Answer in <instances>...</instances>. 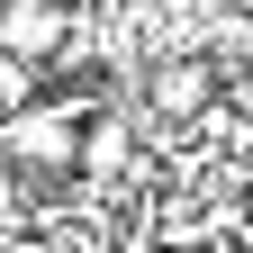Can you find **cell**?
Wrapping results in <instances>:
<instances>
[{
  "mask_svg": "<svg viewBox=\"0 0 253 253\" xmlns=\"http://www.w3.org/2000/svg\"><path fill=\"white\" fill-rule=\"evenodd\" d=\"M126 163H136L126 118H118V109H90V126H82V172H90V181H109V172H126Z\"/></svg>",
  "mask_w": 253,
  "mask_h": 253,
  "instance_id": "obj_3",
  "label": "cell"
},
{
  "mask_svg": "<svg viewBox=\"0 0 253 253\" xmlns=\"http://www.w3.org/2000/svg\"><path fill=\"white\" fill-rule=\"evenodd\" d=\"M217 82H226V63L217 54H199V45H154L145 54V100H154V118H199L208 100H217Z\"/></svg>",
  "mask_w": 253,
  "mask_h": 253,
  "instance_id": "obj_1",
  "label": "cell"
},
{
  "mask_svg": "<svg viewBox=\"0 0 253 253\" xmlns=\"http://www.w3.org/2000/svg\"><path fill=\"white\" fill-rule=\"evenodd\" d=\"M82 109L73 100H37V109H18V118H0V136H9L18 163H37V172H82Z\"/></svg>",
  "mask_w": 253,
  "mask_h": 253,
  "instance_id": "obj_2",
  "label": "cell"
}]
</instances>
